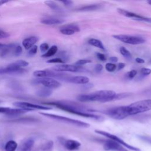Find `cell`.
<instances>
[{
    "label": "cell",
    "mask_w": 151,
    "mask_h": 151,
    "mask_svg": "<svg viewBox=\"0 0 151 151\" xmlns=\"http://www.w3.org/2000/svg\"><path fill=\"white\" fill-rule=\"evenodd\" d=\"M46 104L50 105L57 107L62 110H64L70 113L76 114L81 117L90 118L97 121H103V117L101 116L97 115L91 113L93 110L88 109L83 105L71 101H55L45 103Z\"/></svg>",
    "instance_id": "cell-1"
},
{
    "label": "cell",
    "mask_w": 151,
    "mask_h": 151,
    "mask_svg": "<svg viewBox=\"0 0 151 151\" xmlns=\"http://www.w3.org/2000/svg\"><path fill=\"white\" fill-rule=\"evenodd\" d=\"M116 93L112 90H99L94 93L81 94L77 96V100L80 102L100 101L102 103L112 101Z\"/></svg>",
    "instance_id": "cell-2"
},
{
    "label": "cell",
    "mask_w": 151,
    "mask_h": 151,
    "mask_svg": "<svg viewBox=\"0 0 151 151\" xmlns=\"http://www.w3.org/2000/svg\"><path fill=\"white\" fill-rule=\"evenodd\" d=\"M125 110L127 116L136 115L151 110V99L137 101L125 106Z\"/></svg>",
    "instance_id": "cell-3"
},
{
    "label": "cell",
    "mask_w": 151,
    "mask_h": 151,
    "mask_svg": "<svg viewBox=\"0 0 151 151\" xmlns=\"http://www.w3.org/2000/svg\"><path fill=\"white\" fill-rule=\"evenodd\" d=\"M28 63L23 60H19L12 63L5 67L0 68V75L2 74H21L25 72L23 67L28 65Z\"/></svg>",
    "instance_id": "cell-4"
},
{
    "label": "cell",
    "mask_w": 151,
    "mask_h": 151,
    "mask_svg": "<svg viewBox=\"0 0 151 151\" xmlns=\"http://www.w3.org/2000/svg\"><path fill=\"white\" fill-rule=\"evenodd\" d=\"M41 114L48 117L49 118L60 121L62 122H64L68 124H70L71 125L76 126L77 127H83V128H88L90 127V124L87 123H86L84 122H82L78 120H76L73 119H71L67 117L63 116H60L57 114H50V113H40Z\"/></svg>",
    "instance_id": "cell-5"
},
{
    "label": "cell",
    "mask_w": 151,
    "mask_h": 151,
    "mask_svg": "<svg viewBox=\"0 0 151 151\" xmlns=\"http://www.w3.org/2000/svg\"><path fill=\"white\" fill-rule=\"evenodd\" d=\"M103 113L116 120H123L128 116L125 110V106L110 108L103 111Z\"/></svg>",
    "instance_id": "cell-6"
},
{
    "label": "cell",
    "mask_w": 151,
    "mask_h": 151,
    "mask_svg": "<svg viewBox=\"0 0 151 151\" xmlns=\"http://www.w3.org/2000/svg\"><path fill=\"white\" fill-rule=\"evenodd\" d=\"M113 37L126 44H132V45H138L142 44L146 42V40L141 37L138 36H133L129 35H124V34H119V35H114Z\"/></svg>",
    "instance_id": "cell-7"
},
{
    "label": "cell",
    "mask_w": 151,
    "mask_h": 151,
    "mask_svg": "<svg viewBox=\"0 0 151 151\" xmlns=\"http://www.w3.org/2000/svg\"><path fill=\"white\" fill-rule=\"evenodd\" d=\"M94 132L96 133H97V134H101L102 136H104L109 138V139L113 140L117 142L120 145L126 147L127 149H130L131 150H133V151H140V149L139 148H138L137 147H135V146H133L130 145V144L127 143L124 140H123L122 139H120V137H117V136H116L114 134H111V133H110L109 132H105V131H103V130H95Z\"/></svg>",
    "instance_id": "cell-8"
},
{
    "label": "cell",
    "mask_w": 151,
    "mask_h": 151,
    "mask_svg": "<svg viewBox=\"0 0 151 151\" xmlns=\"http://www.w3.org/2000/svg\"><path fill=\"white\" fill-rule=\"evenodd\" d=\"M13 104L14 106L17 107V108L25 109L28 111H32L34 110H47L51 109V107L44 106L36 104H34L29 102H25V101H15L13 103Z\"/></svg>",
    "instance_id": "cell-9"
},
{
    "label": "cell",
    "mask_w": 151,
    "mask_h": 151,
    "mask_svg": "<svg viewBox=\"0 0 151 151\" xmlns=\"http://www.w3.org/2000/svg\"><path fill=\"white\" fill-rule=\"evenodd\" d=\"M33 83L42 84L44 86V87L51 90L54 88H57L61 86V84L58 81L54 78L50 77L37 78L33 80Z\"/></svg>",
    "instance_id": "cell-10"
},
{
    "label": "cell",
    "mask_w": 151,
    "mask_h": 151,
    "mask_svg": "<svg viewBox=\"0 0 151 151\" xmlns=\"http://www.w3.org/2000/svg\"><path fill=\"white\" fill-rule=\"evenodd\" d=\"M52 70L57 71V72H64V71H68V72H84L86 70L79 65H71V64H63L59 65H55V67H52Z\"/></svg>",
    "instance_id": "cell-11"
},
{
    "label": "cell",
    "mask_w": 151,
    "mask_h": 151,
    "mask_svg": "<svg viewBox=\"0 0 151 151\" xmlns=\"http://www.w3.org/2000/svg\"><path fill=\"white\" fill-rule=\"evenodd\" d=\"M58 140L64 146V147L70 151L77 150L81 146V143L75 140L65 139L61 137H59Z\"/></svg>",
    "instance_id": "cell-12"
},
{
    "label": "cell",
    "mask_w": 151,
    "mask_h": 151,
    "mask_svg": "<svg viewBox=\"0 0 151 151\" xmlns=\"http://www.w3.org/2000/svg\"><path fill=\"white\" fill-rule=\"evenodd\" d=\"M103 149L107 151H128L122 145L111 139H108L104 142Z\"/></svg>",
    "instance_id": "cell-13"
},
{
    "label": "cell",
    "mask_w": 151,
    "mask_h": 151,
    "mask_svg": "<svg viewBox=\"0 0 151 151\" xmlns=\"http://www.w3.org/2000/svg\"><path fill=\"white\" fill-rule=\"evenodd\" d=\"M17 44L11 43L9 44H3L0 46V57H4L9 55H13L14 49Z\"/></svg>",
    "instance_id": "cell-14"
},
{
    "label": "cell",
    "mask_w": 151,
    "mask_h": 151,
    "mask_svg": "<svg viewBox=\"0 0 151 151\" xmlns=\"http://www.w3.org/2000/svg\"><path fill=\"white\" fill-rule=\"evenodd\" d=\"M29 111L27 110L22 109H12L10 107H0V113H3L8 116H14L17 115H19Z\"/></svg>",
    "instance_id": "cell-15"
},
{
    "label": "cell",
    "mask_w": 151,
    "mask_h": 151,
    "mask_svg": "<svg viewBox=\"0 0 151 151\" xmlns=\"http://www.w3.org/2000/svg\"><path fill=\"white\" fill-rule=\"evenodd\" d=\"M80 28L78 26L75 24L65 25L60 28V31L61 34L66 35H71L76 32L80 31Z\"/></svg>",
    "instance_id": "cell-16"
},
{
    "label": "cell",
    "mask_w": 151,
    "mask_h": 151,
    "mask_svg": "<svg viewBox=\"0 0 151 151\" xmlns=\"http://www.w3.org/2000/svg\"><path fill=\"white\" fill-rule=\"evenodd\" d=\"M38 40V37L35 36H31L27 37L22 41V45L25 50H29L31 47L35 45Z\"/></svg>",
    "instance_id": "cell-17"
},
{
    "label": "cell",
    "mask_w": 151,
    "mask_h": 151,
    "mask_svg": "<svg viewBox=\"0 0 151 151\" xmlns=\"http://www.w3.org/2000/svg\"><path fill=\"white\" fill-rule=\"evenodd\" d=\"M64 22V20L61 18H54V17H48L42 18L41 20V22L45 25H58L61 24Z\"/></svg>",
    "instance_id": "cell-18"
},
{
    "label": "cell",
    "mask_w": 151,
    "mask_h": 151,
    "mask_svg": "<svg viewBox=\"0 0 151 151\" xmlns=\"http://www.w3.org/2000/svg\"><path fill=\"white\" fill-rule=\"evenodd\" d=\"M89 81V78L85 76H71L68 82L74 84H86Z\"/></svg>",
    "instance_id": "cell-19"
},
{
    "label": "cell",
    "mask_w": 151,
    "mask_h": 151,
    "mask_svg": "<svg viewBox=\"0 0 151 151\" xmlns=\"http://www.w3.org/2000/svg\"><path fill=\"white\" fill-rule=\"evenodd\" d=\"M117 12L120 14H121L123 16H125V17H128V18H133V19H135V20H137V21H138L139 19H141L143 17V16H141L139 14L128 11L127 10L123 9H122V8H117Z\"/></svg>",
    "instance_id": "cell-20"
},
{
    "label": "cell",
    "mask_w": 151,
    "mask_h": 151,
    "mask_svg": "<svg viewBox=\"0 0 151 151\" xmlns=\"http://www.w3.org/2000/svg\"><path fill=\"white\" fill-rule=\"evenodd\" d=\"M34 143V140L32 137L27 139L21 145L20 151H31Z\"/></svg>",
    "instance_id": "cell-21"
},
{
    "label": "cell",
    "mask_w": 151,
    "mask_h": 151,
    "mask_svg": "<svg viewBox=\"0 0 151 151\" xmlns=\"http://www.w3.org/2000/svg\"><path fill=\"white\" fill-rule=\"evenodd\" d=\"M101 7V4H90L85 5L84 6H81L77 9L78 11H83V12H86V11H96L99 9H100Z\"/></svg>",
    "instance_id": "cell-22"
},
{
    "label": "cell",
    "mask_w": 151,
    "mask_h": 151,
    "mask_svg": "<svg viewBox=\"0 0 151 151\" xmlns=\"http://www.w3.org/2000/svg\"><path fill=\"white\" fill-rule=\"evenodd\" d=\"M44 3L52 10L57 11V12H62L63 10L62 8L58 5L56 2L52 1H46L44 2Z\"/></svg>",
    "instance_id": "cell-23"
},
{
    "label": "cell",
    "mask_w": 151,
    "mask_h": 151,
    "mask_svg": "<svg viewBox=\"0 0 151 151\" xmlns=\"http://www.w3.org/2000/svg\"><path fill=\"white\" fill-rule=\"evenodd\" d=\"M52 91L51 89L46 88V87H44V88H41L40 89H39L37 91V95L41 97H48L50 96H51V94H52Z\"/></svg>",
    "instance_id": "cell-24"
},
{
    "label": "cell",
    "mask_w": 151,
    "mask_h": 151,
    "mask_svg": "<svg viewBox=\"0 0 151 151\" xmlns=\"http://www.w3.org/2000/svg\"><path fill=\"white\" fill-rule=\"evenodd\" d=\"M18 147L17 142L13 140H9L6 142L5 146V151H15Z\"/></svg>",
    "instance_id": "cell-25"
},
{
    "label": "cell",
    "mask_w": 151,
    "mask_h": 151,
    "mask_svg": "<svg viewBox=\"0 0 151 151\" xmlns=\"http://www.w3.org/2000/svg\"><path fill=\"white\" fill-rule=\"evenodd\" d=\"M88 43L94 47H97L101 50H104V46L103 44L99 40L95 39V38H90V40H88Z\"/></svg>",
    "instance_id": "cell-26"
},
{
    "label": "cell",
    "mask_w": 151,
    "mask_h": 151,
    "mask_svg": "<svg viewBox=\"0 0 151 151\" xmlns=\"http://www.w3.org/2000/svg\"><path fill=\"white\" fill-rule=\"evenodd\" d=\"M58 51V47L56 45H52L51 47H50L48 50L42 55V57H50L54 55Z\"/></svg>",
    "instance_id": "cell-27"
},
{
    "label": "cell",
    "mask_w": 151,
    "mask_h": 151,
    "mask_svg": "<svg viewBox=\"0 0 151 151\" xmlns=\"http://www.w3.org/2000/svg\"><path fill=\"white\" fill-rule=\"evenodd\" d=\"M119 51H120V52L121 53V54L124 56L125 58H126L127 59H129V60H130L132 59V54L130 53V52L127 50L126 49L125 47H121L119 49Z\"/></svg>",
    "instance_id": "cell-28"
},
{
    "label": "cell",
    "mask_w": 151,
    "mask_h": 151,
    "mask_svg": "<svg viewBox=\"0 0 151 151\" xmlns=\"http://www.w3.org/2000/svg\"><path fill=\"white\" fill-rule=\"evenodd\" d=\"M54 143L52 140L48 141L45 143H44L41 147L42 151H51L53 147Z\"/></svg>",
    "instance_id": "cell-29"
},
{
    "label": "cell",
    "mask_w": 151,
    "mask_h": 151,
    "mask_svg": "<svg viewBox=\"0 0 151 151\" xmlns=\"http://www.w3.org/2000/svg\"><path fill=\"white\" fill-rule=\"evenodd\" d=\"M130 95V93H116V94L114 96L112 101L114 100H121L124 98L127 97Z\"/></svg>",
    "instance_id": "cell-30"
},
{
    "label": "cell",
    "mask_w": 151,
    "mask_h": 151,
    "mask_svg": "<svg viewBox=\"0 0 151 151\" xmlns=\"http://www.w3.org/2000/svg\"><path fill=\"white\" fill-rule=\"evenodd\" d=\"M136 137L140 140L146 143L151 145V136L146 135H137Z\"/></svg>",
    "instance_id": "cell-31"
},
{
    "label": "cell",
    "mask_w": 151,
    "mask_h": 151,
    "mask_svg": "<svg viewBox=\"0 0 151 151\" xmlns=\"http://www.w3.org/2000/svg\"><path fill=\"white\" fill-rule=\"evenodd\" d=\"M106 69L109 72H113L116 69V65L111 63H108L106 64Z\"/></svg>",
    "instance_id": "cell-32"
},
{
    "label": "cell",
    "mask_w": 151,
    "mask_h": 151,
    "mask_svg": "<svg viewBox=\"0 0 151 151\" xmlns=\"http://www.w3.org/2000/svg\"><path fill=\"white\" fill-rule=\"evenodd\" d=\"M22 52V47H21L19 45L17 44V45H16L15 49H14V54H13V55L16 56V57L19 56V55L21 54Z\"/></svg>",
    "instance_id": "cell-33"
},
{
    "label": "cell",
    "mask_w": 151,
    "mask_h": 151,
    "mask_svg": "<svg viewBox=\"0 0 151 151\" xmlns=\"http://www.w3.org/2000/svg\"><path fill=\"white\" fill-rule=\"evenodd\" d=\"M37 120L35 119V118H21L19 119H15L13 120L12 122H34L37 121Z\"/></svg>",
    "instance_id": "cell-34"
},
{
    "label": "cell",
    "mask_w": 151,
    "mask_h": 151,
    "mask_svg": "<svg viewBox=\"0 0 151 151\" xmlns=\"http://www.w3.org/2000/svg\"><path fill=\"white\" fill-rule=\"evenodd\" d=\"M37 50H38V47L37 45H34L29 50L27 53V55L29 57L34 56L37 52Z\"/></svg>",
    "instance_id": "cell-35"
},
{
    "label": "cell",
    "mask_w": 151,
    "mask_h": 151,
    "mask_svg": "<svg viewBox=\"0 0 151 151\" xmlns=\"http://www.w3.org/2000/svg\"><path fill=\"white\" fill-rule=\"evenodd\" d=\"M47 63H64L65 61L60 57H57L54 58H52L50 60H48Z\"/></svg>",
    "instance_id": "cell-36"
},
{
    "label": "cell",
    "mask_w": 151,
    "mask_h": 151,
    "mask_svg": "<svg viewBox=\"0 0 151 151\" xmlns=\"http://www.w3.org/2000/svg\"><path fill=\"white\" fill-rule=\"evenodd\" d=\"M137 74V71L136 70H132L127 73L126 76L128 79H132Z\"/></svg>",
    "instance_id": "cell-37"
},
{
    "label": "cell",
    "mask_w": 151,
    "mask_h": 151,
    "mask_svg": "<svg viewBox=\"0 0 151 151\" xmlns=\"http://www.w3.org/2000/svg\"><path fill=\"white\" fill-rule=\"evenodd\" d=\"M49 49L48 44L46 42H44L40 45V50L42 52L45 53Z\"/></svg>",
    "instance_id": "cell-38"
},
{
    "label": "cell",
    "mask_w": 151,
    "mask_h": 151,
    "mask_svg": "<svg viewBox=\"0 0 151 151\" xmlns=\"http://www.w3.org/2000/svg\"><path fill=\"white\" fill-rule=\"evenodd\" d=\"M140 73L142 76H148L151 74V69L147 68H142L140 70Z\"/></svg>",
    "instance_id": "cell-39"
},
{
    "label": "cell",
    "mask_w": 151,
    "mask_h": 151,
    "mask_svg": "<svg viewBox=\"0 0 151 151\" xmlns=\"http://www.w3.org/2000/svg\"><path fill=\"white\" fill-rule=\"evenodd\" d=\"M91 63L90 60H78L76 63V65H83L84 64H86L87 63Z\"/></svg>",
    "instance_id": "cell-40"
},
{
    "label": "cell",
    "mask_w": 151,
    "mask_h": 151,
    "mask_svg": "<svg viewBox=\"0 0 151 151\" xmlns=\"http://www.w3.org/2000/svg\"><path fill=\"white\" fill-rule=\"evenodd\" d=\"M8 37H9V34L8 32H6L2 29H0V40L4 39V38H6Z\"/></svg>",
    "instance_id": "cell-41"
},
{
    "label": "cell",
    "mask_w": 151,
    "mask_h": 151,
    "mask_svg": "<svg viewBox=\"0 0 151 151\" xmlns=\"http://www.w3.org/2000/svg\"><path fill=\"white\" fill-rule=\"evenodd\" d=\"M96 56L101 61H104L106 60V56L103 54V53H100V52H97L96 53Z\"/></svg>",
    "instance_id": "cell-42"
},
{
    "label": "cell",
    "mask_w": 151,
    "mask_h": 151,
    "mask_svg": "<svg viewBox=\"0 0 151 151\" xmlns=\"http://www.w3.org/2000/svg\"><path fill=\"white\" fill-rule=\"evenodd\" d=\"M103 65L100 64H97L94 67V70L97 73H100L103 70Z\"/></svg>",
    "instance_id": "cell-43"
},
{
    "label": "cell",
    "mask_w": 151,
    "mask_h": 151,
    "mask_svg": "<svg viewBox=\"0 0 151 151\" xmlns=\"http://www.w3.org/2000/svg\"><path fill=\"white\" fill-rule=\"evenodd\" d=\"M125 66H126L125 63H120L118 64L117 65H116V68H117V70L118 71H119V70H121L123 68H124L125 67Z\"/></svg>",
    "instance_id": "cell-44"
},
{
    "label": "cell",
    "mask_w": 151,
    "mask_h": 151,
    "mask_svg": "<svg viewBox=\"0 0 151 151\" xmlns=\"http://www.w3.org/2000/svg\"><path fill=\"white\" fill-rule=\"evenodd\" d=\"M61 2L63 3V4L65 6H71V5L73 4V1H68V0H66V1H61Z\"/></svg>",
    "instance_id": "cell-45"
},
{
    "label": "cell",
    "mask_w": 151,
    "mask_h": 151,
    "mask_svg": "<svg viewBox=\"0 0 151 151\" xmlns=\"http://www.w3.org/2000/svg\"><path fill=\"white\" fill-rule=\"evenodd\" d=\"M138 21H145V22H149V23H151V18H146V17H143L141 19H139Z\"/></svg>",
    "instance_id": "cell-46"
},
{
    "label": "cell",
    "mask_w": 151,
    "mask_h": 151,
    "mask_svg": "<svg viewBox=\"0 0 151 151\" xmlns=\"http://www.w3.org/2000/svg\"><path fill=\"white\" fill-rule=\"evenodd\" d=\"M109 61L112 63H116L118 61V58L116 57H111L109 58Z\"/></svg>",
    "instance_id": "cell-47"
},
{
    "label": "cell",
    "mask_w": 151,
    "mask_h": 151,
    "mask_svg": "<svg viewBox=\"0 0 151 151\" xmlns=\"http://www.w3.org/2000/svg\"><path fill=\"white\" fill-rule=\"evenodd\" d=\"M135 60H136V63H139V64H143V63H145V60H143L142 58H139V57L136 58L135 59Z\"/></svg>",
    "instance_id": "cell-48"
},
{
    "label": "cell",
    "mask_w": 151,
    "mask_h": 151,
    "mask_svg": "<svg viewBox=\"0 0 151 151\" xmlns=\"http://www.w3.org/2000/svg\"><path fill=\"white\" fill-rule=\"evenodd\" d=\"M84 86L86 87V88H91V87H93V84H91V83H88L86 84H84Z\"/></svg>",
    "instance_id": "cell-49"
},
{
    "label": "cell",
    "mask_w": 151,
    "mask_h": 151,
    "mask_svg": "<svg viewBox=\"0 0 151 151\" xmlns=\"http://www.w3.org/2000/svg\"><path fill=\"white\" fill-rule=\"evenodd\" d=\"M8 1H4V0H0V6H1L2 5L7 3Z\"/></svg>",
    "instance_id": "cell-50"
},
{
    "label": "cell",
    "mask_w": 151,
    "mask_h": 151,
    "mask_svg": "<svg viewBox=\"0 0 151 151\" xmlns=\"http://www.w3.org/2000/svg\"><path fill=\"white\" fill-rule=\"evenodd\" d=\"M146 94H150L151 95V89H149V90H146V91L145 92Z\"/></svg>",
    "instance_id": "cell-51"
},
{
    "label": "cell",
    "mask_w": 151,
    "mask_h": 151,
    "mask_svg": "<svg viewBox=\"0 0 151 151\" xmlns=\"http://www.w3.org/2000/svg\"><path fill=\"white\" fill-rule=\"evenodd\" d=\"M147 3L151 5V0H150V1H147Z\"/></svg>",
    "instance_id": "cell-52"
},
{
    "label": "cell",
    "mask_w": 151,
    "mask_h": 151,
    "mask_svg": "<svg viewBox=\"0 0 151 151\" xmlns=\"http://www.w3.org/2000/svg\"><path fill=\"white\" fill-rule=\"evenodd\" d=\"M1 45H2V44H1V43H0V46H1Z\"/></svg>",
    "instance_id": "cell-53"
}]
</instances>
